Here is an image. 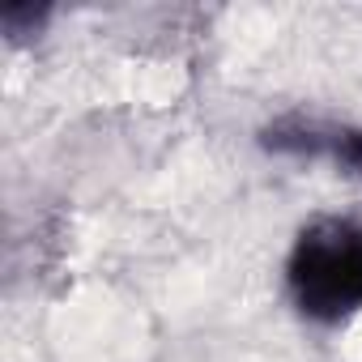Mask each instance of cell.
I'll list each match as a JSON object with an SVG mask.
<instances>
[{
  "mask_svg": "<svg viewBox=\"0 0 362 362\" xmlns=\"http://www.w3.org/2000/svg\"><path fill=\"white\" fill-rule=\"evenodd\" d=\"M264 145L277 149V153H307V158L328 153L332 162L362 170V136H358V132H345V128H324V124H277V128L264 132Z\"/></svg>",
  "mask_w": 362,
  "mask_h": 362,
  "instance_id": "obj_2",
  "label": "cell"
},
{
  "mask_svg": "<svg viewBox=\"0 0 362 362\" xmlns=\"http://www.w3.org/2000/svg\"><path fill=\"white\" fill-rule=\"evenodd\" d=\"M290 294L311 320H345L362 307V218L311 222L286 264Z\"/></svg>",
  "mask_w": 362,
  "mask_h": 362,
  "instance_id": "obj_1",
  "label": "cell"
}]
</instances>
